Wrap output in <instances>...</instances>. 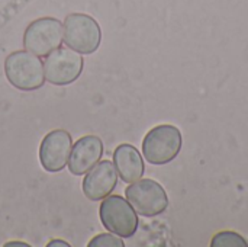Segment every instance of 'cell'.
Listing matches in <instances>:
<instances>
[{
	"label": "cell",
	"mask_w": 248,
	"mask_h": 247,
	"mask_svg": "<svg viewBox=\"0 0 248 247\" xmlns=\"http://www.w3.org/2000/svg\"><path fill=\"white\" fill-rule=\"evenodd\" d=\"M183 137L177 127L170 124L157 125L142 140V154L150 165L163 166L173 162L182 150Z\"/></svg>",
	"instance_id": "6da1fadb"
},
{
	"label": "cell",
	"mask_w": 248,
	"mask_h": 247,
	"mask_svg": "<svg viewBox=\"0 0 248 247\" xmlns=\"http://www.w3.org/2000/svg\"><path fill=\"white\" fill-rule=\"evenodd\" d=\"M4 73L9 83L23 92L41 89L45 83L44 64L38 55L29 51H15L4 61Z\"/></svg>",
	"instance_id": "7a4b0ae2"
},
{
	"label": "cell",
	"mask_w": 248,
	"mask_h": 247,
	"mask_svg": "<svg viewBox=\"0 0 248 247\" xmlns=\"http://www.w3.org/2000/svg\"><path fill=\"white\" fill-rule=\"evenodd\" d=\"M99 217L108 231L122 239L132 237L138 230L140 221L137 211L128 202V199L119 195H109L102 199Z\"/></svg>",
	"instance_id": "3957f363"
},
{
	"label": "cell",
	"mask_w": 248,
	"mask_h": 247,
	"mask_svg": "<svg viewBox=\"0 0 248 247\" xmlns=\"http://www.w3.org/2000/svg\"><path fill=\"white\" fill-rule=\"evenodd\" d=\"M64 42L80 54H93L102 42V29L86 13H70L64 20Z\"/></svg>",
	"instance_id": "277c9868"
},
{
	"label": "cell",
	"mask_w": 248,
	"mask_h": 247,
	"mask_svg": "<svg viewBox=\"0 0 248 247\" xmlns=\"http://www.w3.org/2000/svg\"><path fill=\"white\" fill-rule=\"evenodd\" d=\"M125 195L128 202L134 207L138 215L153 218L169 208V197L166 189L153 179H140L132 182L126 189Z\"/></svg>",
	"instance_id": "5b68a950"
},
{
	"label": "cell",
	"mask_w": 248,
	"mask_h": 247,
	"mask_svg": "<svg viewBox=\"0 0 248 247\" xmlns=\"http://www.w3.org/2000/svg\"><path fill=\"white\" fill-rule=\"evenodd\" d=\"M64 39L62 23L55 17H39L29 23L23 33V47L26 51L46 57L60 48Z\"/></svg>",
	"instance_id": "8992f818"
},
{
	"label": "cell",
	"mask_w": 248,
	"mask_h": 247,
	"mask_svg": "<svg viewBox=\"0 0 248 247\" xmlns=\"http://www.w3.org/2000/svg\"><path fill=\"white\" fill-rule=\"evenodd\" d=\"M84 67L80 52L71 48H57L46 55L44 63L45 80L55 86H67L74 83Z\"/></svg>",
	"instance_id": "52a82bcc"
},
{
	"label": "cell",
	"mask_w": 248,
	"mask_h": 247,
	"mask_svg": "<svg viewBox=\"0 0 248 247\" xmlns=\"http://www.w3.org/2000/svg\"><path fill=\"white\" fill-rule=\"evenodd\" d=\"M73 140L65 130H54L48 132L39 146V162L44 170L49 173L61 172L70 159Z\"/></svg>",
	"instance_id": "ba28073f"
},
{
	"label": "cell",
	"mask_w": 248,
	"mask_h": 247,
	"mask_svg": "<svg viewBox=\"0 0 248 247\" xmlns=\"http://www.w3.org/2000/svg\"><path fill=\"white\" fill-rule=\"evenodd\" d=\"M118 183V172L110 160L99 162L83 179V194L87 199L96 202L109 197Z\"/></svg>",
	"instance_id": "9c48e42d"
},
{
	"label": "cell",
	"mask_w": 248,
	"mask_h": 247,
	"mask_svg": "<svg viewBox=\"0 0 248 247\" xmlns=\"http://www.w3.org/2000/svg\"><path fill=\"white\" fill-rule=\"evenodd\" d=\"M103 154V143L96 135H86L81 137L71 148L70 159H68V170L76 175L81 176L86 175L93 166H96Z\"/></svg>",
	"instance_id": "30bf717a"
},
{
	"label": "cell",
	"mask_w": 248,
	"mask_h": 247,
	"mask_svg": "<svg viewBox=\"0 0 248 247\" xmlns=\"http://www.w3.org/2000/svg\"><path fill=\"white\" fill-rule=\"evenodd\" d=\"M113 165L125 183H132L144 176V159L132 144H121L113 151Z\"/></svg>",
	"instance_id": "8fae6325"
},
{
	"label": "cell",
	"mask_w": 248,
	"mask_h": 247,
	"mask_svg": "<svg viewBox=\"0 0 248 247\" xmlns=\"http://www.w3.org/2000/svg\"><path fill=\"white\" fill-rule=\"evenodd\" d=\"M211 247H248V243L235 231H221L212 237Z\"/></svg>",
	"instance_id": "7c38bea8"
},
{
	"label": "cell",
	"mask_w": 248,
	"mask_h": 247,
	"mask_svg": "<svg viewBox=\"0 0 248 247\" xmlns=\"http://www.w3.org/2000/svg\"><path fill=\"white\" fill-rule=\"evenodd\" d=\"M125 247V243L122 240V237L116 236V234H109V233H103L99 234L96 237H93L89 242V247Z\"/></svg>",
	"instance_id": "4fadbf2b"
},
{
	"label": "cell",
	"mask_w": 248,
	"mask_h": 247,
	"mask_svg": "<svg viewBox=\"0 0 248 247\" xmlns=\"http://www.w3.org/2000/svg\"><path fill=\"white\" fill-rule=\"evenodd\" d=\"M48 246L49 247H54V246H64V247H70V245L67 243V242H62V240H52V242H49L48 243Z\"/></svg>",
	"instance_id": "5bb4252c"
},
{
	"label": "cell",
	"mask_w": 248,
	"mask_h": 247,
	"mask_svg": "<svg viewBox=\"0 0 248 247\" xmlns=\"http://www.w3.org/2000/svg\"><path fill=\"white\" fill-rule=\"evenodd\" d=\"M12 246H20V247H29L28 243H23V242H10V243H6V247Z\"/></svg>",
	"instance_id": "9a60e30c"
}]
</instances>
